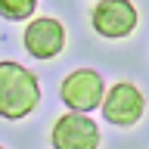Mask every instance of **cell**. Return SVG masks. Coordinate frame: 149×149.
Returning a JSON list of instances; mask_svg holds the SVG:
<instances>
[{"label": "cell", "instance_id": "6da1fadb", "mask_svg": "<svg viewBox=\"0 0 149 149\" xmlns=\"http://www.w3.org/2000/svg\"><path fill=\"white\" fill-rule=\"evenodd\" d=\"M40 102V84L31 68L19 62H0V118L22 121L37 109Z\"/></svg>", "mask_w": 149, "mask_h": 149}, {"label": "cell", "instance_id": "7a4b0ae2", "mask_svg": "<svg viewBox=\"0 0 149 149\" xmlns=\"http://www.w3.org/2000/svg\"><path fill=\"white\" fill-rule=\"evenodd\" d=\"M100 124L87 118V112H65L59 115L50 130V146L53 149H100Z\"/></svg>", "mask_w": 149, "mask_h": 149}, {"label": "cell", "instance_id": "3957f363", "mask_svg": "<svg viewBox=\"0 0 149 149\" xmlns=\"http://www.w3.org/2000/svg\"><path fill=\"white\" fill-rule=\"evenodd\" d=\"M143 112H146V96L130 81H118L102 96V118L115 127H134L143 118Z\"/></svg>", "mask_w": 149, "mask_h": 149}, {"label": "cell", "instance_id": "277c9868", "mask_svg": "<svg viewBox=\"0 0 149 149\" xmlns=\"http://www.w3.org/2000/svg\"><path fill=\"white\" fill-rule=\"evenodd\" d=\"M59 96L72 112H93L102 106V96H106V84H102V74L93 72V68H78V72L65 74L62 87H59Z\"/></svg>", "mask_w": 149, "mask_h": 149}, {"label": "cell", "instance_id": "5b68a950", "mask_svg": "<svg viewBox=\"0 0 149 149\" xmlns=\"http://www.w3.org/2000/svg\"><path fill=\"white\" fill-rule=\"evenodd\" d=\"M90 25L100 37L121 40L137 28V6L130 0H100L90 13Z\"/></svg>", "mask_w": 149, "mask_h": 149}, {"label": "cell", "instance_id": "8992f818", "mask_svg": "<svg viewBox=\"0 0 149 149\" xmlns=\"http://www.w3.org/2000/svg\"><path fill=\"white\" fill-rule=\"evenodd\" d=\"M22 44H25L28 56H34L40 62L47 59H56L65 47V28L59 19L53 16H40V19H28L25 34H22Z\"/></svg>", "mask_w": 149, "mask_h": 149}, {"label": "cell", "instance_id": "52a82bcc", "mask_svg": "<svg viewBox=\"0 0 149 149\" xmlns=\"http://www.w3.org/2000/svg\"><path fill=\"white\" fill-rule=\"evenodd\" d=\"M37 9V0H0V16L9 22H28Z\"/></svg>", "mask_w": 149, "mask_h": 149}, {"label": "cell", "instance_id": "ba28073f", "mask_svg": "<svg viewBox=\"0 0 149 149\" xmlns=\"http://www.w3.org/2000/svg\"><path fill=\"white\" fill-rule=\"evenodd\" d=\"M0 149H6V146H0Z\"/></svg>", "mask_w": 149, "mask_h": 149}]
</instances>
